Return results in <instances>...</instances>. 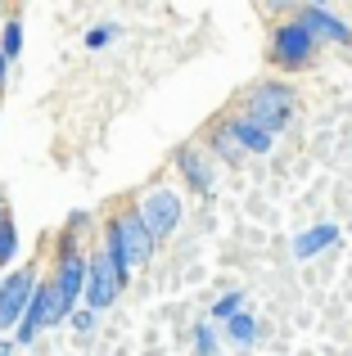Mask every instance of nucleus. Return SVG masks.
<instances>
[{
    "label": "nucleus",
    "instance_id": "1",
    "mask_svg": "<svg viewBox=\"0 0 352 356\" xmlns=\"http://www.w3.org/2000/svg\"><path fill=\"white\" fill-rule=\"evenodd\" d=\"M154 235L145 230V221L136 217V212H118L113 221H109V239H104V252L113 257V266L122 270L127 280H131L136 266H145V261L154 257Z\"/></svg>",
    "mask_w": 352,
    "mask_h": 356
},
{
    "label": "nucleus",
    "instance_id": "2",
    "mask_svg": "<svg viewBox=\"0 0 352 356\" xmlns=\"http://www.w3.org/2000/svg\"><path fill=\"white\" fill-rule=\"evenodd\" d=\"M294 104H298V95H294L289 86H280V81H262V86H253V95H248L244 118L257 122L266 136H280V131L289 127V118H294Z\"/></svg>",
    "mask_w": 352,
    "mask_h": 356
},
{
    "label": "nucleus",
    "instance_id": "3",
    "mask_svg": "<svg viewBox=\"0 0 352 356\" xmlns=\"http://www.w3.org/2000/svg\"><path fill=\"white\" fill-rule=\"evenodd\" d=\"M54 298H59V312L63 321H68L72 312H77V298L81 289H86V257L77 252V243H72V235H63V248H59V266H54Z\"/></svg>",
    "mask_w": 352,
    "mask_h": 356
},
{
    "label": "nucleus",
    "instance_id": "4",
    "mask_svg": "<svg viewBox=\"0 0 352 356\" xmlns=\"http://www.w3.org/2000/svg\"><path fill=\"white\" fill-rule=\"evenodd\" d=\"M122 289H127V275L113 266V257L99 248L95 257L86 261V289H81V298H86L90 312L99 316V312H109V307L118 302V293H122Z\"/></svg>",
    "mask_w": 352,
    "mask_h": 356
},
{
    "label": "nucleus",
    "instance_id": "5",
    "mask_svg": "<svg viewBox=\"0 0 352 356\" xmlns=\"http://www.w3.org/2000/svg\"><path fill=\"white\" fill-rule=\"evenodd\" d=\"M63 321V312H59V298H54V284L50 280H36V289H32V302H27V312H23V321L14 325V343H36V334L41 330H50V325H59Z\"/></svg>",
    "mask_w": 352,
    "mask_h": 356
},
{
    "label": "nucleus",
    "instance_id": "6",
    "mask_svg": "<svg viewBox=\"0 0 352 356\" xmlns=\"http://www.w3.org/2000/svg\"><path fill=\"white\" fill-rule=\"evenodd\" d=\"M36 266H18L14 275L0 280V334H9L18 321H23L27 302H32V289H36Z\"/></svg>",
    "mask_w": 352,
    "mask_h": 356
},
{
    "label": "nucleus",
    "instance_id": "7",
    "mask_svg": "<svg viewBox=\"0 0 352 356\" xmlns=\"http://www.w3.org/2000/svg\"><path fill=\"white\" fill-rule=\"evenodd\" d=\"M271 54L280 68H307L312 54H317V36L294 18V23H280L271 27Z\"/></svg>",
    "mask_w": 352,
    "mask_h": 356
},
{
    "label": "nucleus",
    "instance_id": "8",
    "mask_svg": "<svg viewBox=\"0 0 352 356\" xmlns=\"http://www.w3.org/2000/svg\"><path fill=\"white\" fill-rule=\"evenodd\" d=\"M136 217L145 221V230L154 235V243H159V239H168L172 230L181 226V199H176L172 190H163V185H159V190H150V194L141 199Z\"/></svg>",
    "mask_w": 352,
    "mask_h": 356
},
{
    "label": "nucleus",
    "instance_id": "9",
    "mask_svg": "<svg viewBox=\"0 0 352 356\" xmlns=\"http://www.w3.org/2000/svg\"><path fill=\"white\" fill-rule=\"evenodd\" d=\"M298 23L307 27L317 41H335V45H352V27L344 18H335L330 9H317V5H303L298 9Z\"/></svg>",
    "mask_w": 352,
    "mask_h": 356
},
{
    "label": "nucleus",
    "instance_id": "10",
    "mask_svg": "<svg viewBox=\"0 0 352 356\" xmlns=\"http://www.w3.org/2000/svg\"><path fill=\"white\" fill-rule=\"evenodd\" d=\"M226 136L235 140V145L244 149V154H271V145H275V136H266V131L257 127V122H248L244 113L226 122Z\"/></svg>",
    "mask_w": 352,
    "mask_h": 356
},
{
    "label": "nucleus",
    "instance_id": "11",
    "mask_svg": "<svg viewBox=\"0 0 352 356\" xmlns=\"http://www.w3.org/2000/svg\"><path fill=\"white\" fill-rule=\"evenodd\" d=\"M330 243H339V226H312V230H303V235H294V257L307 261V257H317V252H326Z\"/></svg>",
    "mask_w": 352,
    "mask_h": 356
},
{
    "label": "nucleus",
    "instance_id": "12",
    "mask_svg": "<svg viewBox=\"0 0 352 356\" xmlns=\"http://www.w3.org/2000/svg\"><path fill=\"white\" fill-rule=\"evenodd\" d=\"M176 167L185 172V181H190L199 194H212V167H208V158H203L199 149H181V154H176Z\"/></svg>",
    "mask_w": 352,
    "mask_h": 356
},
{
    "label": "nucleus",
    "instance_id": "13",
    "mask_svg": "<svg viewBox=\"0 0 352 356\" xmlns=\"http://www.w3.org/2000/svg\"><path fill=\"white\" fill-rule=\"evenodd\" d=\"M226 339L235 343V348H253V343H257V321L248 312L226 316Z\"/></svg>",
    "mask_w": 352,
    "mask_h": 356
},
{
    "label": "nucleus",
    "instance_id": "14",
    "mask_svg": "<svg viewBox=\"0 0 352 356\" xmlns=\"http://www.w3.org/2000/svg\"><path fill=\"white\" fill-rule=\"evenodd\" d=\"M14 257H18V226L9 217H0V266H9Z\"/></svg>",
    "mask_w": 352,
    "mask_h": 356
},
{
    "label": "nucleus",
    "instance_id": "15",
    "mask_svg": "<svg viewBox=\"0 0 352 356\" xmlns=\"http://www.w3.org/2000/svg\"><path fill=\"white\" fill-rule=\"evenodd\" d=\"M18 50H23V23L9 18L5 32H0V54H5V59H18Z\"/></svg>",
    "mask_w": 352,
    "mask_h": 356
},
{
    "label": "nucleus",
    "instance_id": "16",
    "mask_svg": "<svg viewBox=\"0 0 352 356\" xmlns=\"http://www.w3.org/2000/svg\"><path fill=\"white\" fill-rule=\"evenodd\" d=\"M235 312H244V293H221L217 302H212V321H226V316H235Z\"/></svg>",
    "mask_w": 352,
    "mask_h": 356
},
{
    "label": "nucleus",
    "instance_id": "17",
    "mask_svg": "<svg viewBox=\"0 0 352 356\" xmlns=\"http://www.w3.org/2000/svg\"><path fill=\"white\" fill-rule=\"evenodd\" d=\"M212 149H217V154H221V158H226V163H239V154H244V149H239V145H235V140H230V136H226V127H221V131H217V136H212Z\"/></svg>",
    "mask_w": 352,
    "mask_h": 356
},
{
    "label": "nucleus",
    "instance_id": "18",
    "mask_svg": "<svg viewBox=\"0 0 352 356\" xmlns=\"http://www.w3.org/2000/svg\"><path fill=\"white\" fill-rule=\"evenodd\" d=\"M113 36H118V23H99V27H90V32H86V45H90V50H99V45H109Z\"/></svg>",
    "mask_w": 352,
    "mask_h": 356
},
{
    "label": "nucleus",
    "instance_id": "19",
    "mask_svg": "<svg viewBox=\"0 0 352 356\" xmlns=\"http://www.w3.org/2000/svg\"><path fill=\"white\" fill-rule=\"evenodd\" d=\"M194 356H217V339H212L208 325H199V330H194Z\"/></svg>",
    "mask_w": 352,
    "mask_h": 356
},
{
    "label": "nucleus",
    "instance_id": "20",
    "mask_svg": "<svg viewBox=\"0 0 352 356\" xmlns=\"http://www.w3.org/2000/svg\"><path fill=\"white\" fill-rule=\"evenodd\" d=\"M68 321H72V330H77V334H90V330H95V325H99V316H95V312H90V307H86V312H72Z\"/></svg>",
    "mask_w": 352,
    "mask_h": 356
},
{
    "label": "nucleus",
    "instance_id": "21",
    "mask_svg": "<svg viewBox=\"0 0 352 356\" xmlns=\"http://www.w3.org/2000/svg\"><path fill=\"white\" fill-rule=\"evenodd\" d=\"M266 9H275V14H280V9H294V0H266Z\"/></svg>",
    "mask_w": 352,
    "mask_h": 356
},
{
    "label": "nucleus",
    "instance_id": "22",
    "mask_svg": "<svg viewBox=\"0 0 352 356\" xmlns=\"http://www.w3.org/2000/svg\"><path fill=\"white\" fill-rule=\"evenodd\" d=\"M5 77H9V59L0 54V86H5Z\"/></svg>",
    "mask_w": 352,
    "mask_h": 356
},
{
    "label": "nucleus",
    "instance_id": "23",
    "mask_svg": "<svg viewBox=\"0 0 352 356\" xmlns=\"http://www.w3.org/2000/svg\"><path fill=\"white\" fill-rule=\"evenodd\" d=\"M0 356H14V343L9 339H0Z\"/></svg>",
    "mask_w": 352,
    "mask_h": 356
},
{
    "label": "nucleus",
    "instance_id": "24",
    "mask_svg": "<svg viewBox=\"0 0 352 356\" xmlns=\"http://www.w3.org/2000/svg\"><path fill=\"white\" fill-rule=\"evenodd\" d=\"M312 5H317V9H326V5H330V0H312Z\"/></svg>",
    "mask_w": 352,
    "mask_h": 356
},
{
    "label": "nucleus",
    "instance_id": "25",
    "mask_svg": "<svg viewBox=\"0 0 352 356\" xmlns=\"http://www.w3.org/2000/svg\"><path fill=\"white\" fill-rule=\"evenodd\" d=\"M0 217H9V212H5V199H0Z\"/></svg>",
    "mask_w": 352,
    "mask_h": 356
}]
</instances>
